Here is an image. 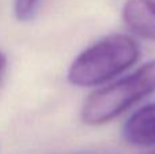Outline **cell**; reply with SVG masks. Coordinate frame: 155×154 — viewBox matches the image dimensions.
<instances>
[{
	"label": "cell",
	"mask_w": 155,
	"mask_h": 154,
	"mask_svg": "<svg viewBox=\"0 0 155 154\" xmlns=\"http://www.w3.org/2000/svg\"><path fill=\"white\" fill-rule=\"evenodd\" d=\"M139 55L136 41L129 35H107L74 60L68 71V81L75 86H97L129 68L136 63Z\"/></svg>",
	"instance_id": "cell-1"
},
{
	"label": "cell",
	"mask_w": 155,
	"mask_h": 154,
	"mask_svg": "<svg viewBox=\"0 0 155 154\" xmlns=\"http://www.w3.org/2000/svg\"><path fill=\"white\" fill-rule=\"evenodd\" d=\"M154 92L155 60L107 87L91 93L83 104L82 120L88 126L107 123Z\"/></svg>",
	"instance_id": "cell-2"
},
{
	"label": "cell",
	"mask_w": 155,
	"mask_h": 154,
	"mask_svg": "<svg viewBox=\"0 0 155 154\" xmlns=\"http://www.w3.org/2000/svg\"><path fill=\"white\" fill-rule=\"evenodd\" d=\"M125 142L132 146H155V104L135 112L123 128Z\"/></svg>",
	"instance_id": "cell-3"
},
{
	"label": "cell",
	"mask_w": 155,
	"mask_h": 154,
	"mask_svg": "<svg viewBox=\"0 0 155 154\" xmlns=\"http://www.w3.org/2000/svg\"><path fill=\"white\" fill-rule=\"evenodd\" d=\"M123 18L135 34L155 40V0H127Z\"/></svg>",
	"instance_id": "cell-4"
},
{
	"label": "cell",
	"mask_w": 155,
	"mask_h": 154,
	"mask_svg": "<svg viewBox=\"0 0 155 154\" xmlns=\"http://www.w3.org/2000/svg\"><path fill=\"white\" fill-rule=\"evenodd\" d=\"M40 0H15L14 12L18 21L26 22L34 16Z\"/></svg>",
	"instance_id": "cell-5"
},
{
	"label": "cell",
	"mask_w": 155,
	"mask_h": 154,
	"mask_svg": "<svg viewBox=\"0 0 155 154\" xmlns=\"http://www.w3.org/2000/svg\"><path fill=\"white\" fill-rule=\"evenodd\" d=\"M5 68H7V59H5V56L0 52V82H2L3 76H4Z\"/></svg>",
	"instance_id": "cell-6"
},
{
	"label": "cell",
	"mask_w": 155,
	"mask_h": 154,
	"mask_svg": "<svg viewBox=\"0 0 155 154\" xmlns=\"http://www.w3.org/2000/svg\"><path fill=\"white\" fill-rule=\"evenodd\" d=\"M72 154H112L106 152H82V153H72Z\"/></svg>",
	"instance_id": "cell-7"
},
{
	"label": "cell",
	"mask_w": 155,
	"mask_h": 154,
	"mask_svg": "<svg viewBox=\"0 0 155 154\" xmlns=\"http://www.w3.org/2000/svg\"><path fill=\"white\" fill-rule=\"evenodd\" d=\"M151 154H155V150H154V152H151Z\"/></svg>",
	"instance_id": "cell-8"
},
{
	"label": "cell",
	"mask_w": 155,
	"mask_h": 154,
	"mask_svg": "<svg viewBox=\"0 0 155 154\" xmlns=\"http://www.w3.org/2000/svg\"><path fill=\"white\" fill-rule=\"evenodd\" d=\"M148 154H151V153H148Z\"/></svg>",
	"instance_id": "cell-9"
}]
</instances>
